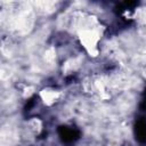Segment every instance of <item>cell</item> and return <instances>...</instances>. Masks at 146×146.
Instances as JSON below:
<instances>
[{"instance_id":"6da1fadb","label":"cell","mask_w":146,"mask_h":146,"mask_svg":"<svg viewBox=\"0 0 146 146\" xmlns=\"http://www.w3.org/2000/svg\"><path fill=\"white\" fill-rule=\"evenodd\" d=\"M59 137L63 139L65 143H73L79 138V131L75 128L72 127H60L58 129Z\"/></svg>"},{"instance_id":"7a4b0ae2","label":"cell","mask_w":146,"mask_h":146,"mask_svg":"<svg viewBox=\"0 0 146 146\" xmlns=\"http://www.w3.org/2000/svg\"><path fill=\"white\" fill-rule=\"evenodd\" d=\"M135 133H136V138L145 144L146 143V121L144 120H139L136 124V128H135Z\"/></svg>"},{"instance_id":"3957f363","label":"cell","mask_w":146,"mask_h":146,"mask_svg":"<svg viewBox=\"0 0 146 146\" xmlns=\"http://www.w3.org/2000/svg\"><path fill=\"white\" fill-rule=\"evenodd\" d=\"M143 106L146 110V91H145V97H144V100H143Z\"/></svg>"}]
</instances>
